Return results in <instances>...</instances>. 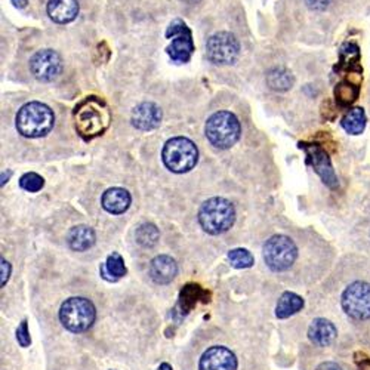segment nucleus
I'll return each mask as SVG.
<instances>
[{
  "instance_id": "nucleus-1",
  "label": "nucleus",
  "mask_w": 370,
  "mask_h": 370,
  "mask_svg": "<svg viewBox=\"0 0 370 370\" xmlns=\"http://www.w3.org/2000/svg\"><path fill=\"white\" fill-rule=\"evenodd\" d=\"M76 129L85 140H92L108 128L110 113L103 101L91 96L76 107Z\"/></svg>"
},
{
  "instance_id": "nucleus-2",
  "label": "nucleus",
  "mask_w": 370,
  "mask_h": 370,
  "mask_svg": "<svg viewBox=\"0 0 370 370\" xmlns=\"http://www.w3.org/2000/svg\"><path fill=\"white\" fill-rule=\"evenodd\" d=\"M55 123L52 110L42 103L22 106L17 115V129L26 138H42L51 132Z\"/></svg>"
},
{
  "instance_id": "nucleus-3",
  "label": "nucleus",
  "mask_w": 370,
  "mask_h": 370,
  "mask_svg": "<svg viewBox=\"0 0 370 370\" xmlns=\"http://www.w3.org/2000/svg\"><path fill=\"white\" fill-rule=\"evenodd\" d=\"M235 221V209L231 201L222 197L209 199L199 210L201 228L212 235L228 231Z\"/></svg>"
},
{
  "instance_id": "nucleus-4",
  "label": "nucleus",
  "mask_w": 370,
  "mask_h": 370,
  "mask_svg": "<svg viewBox=\"0 0 370 370\" xmlns=\"http://www.w3.org/2000/svg\"><path fill=\"white\" fill-rule=\"evenodd\" d=\"M96 317V310L89 299L73 296L65 299L60 308V321L62 326L74 333H81L92 326Z\"/></svg>"
},
{
  "instance_id": "nucleus-5",
  "label": "nucleus",
  "mask_w": 370,
  "mask_h": 370,
  "mask_svg": "<svg viewBox=\"0 0 370 370\" xmlns=\"http://www.w3.org/2000/svg\"><path fill=\"white\" fill-rule=\"evenodd\" d=\"M206 137L214 147L219 150H227L239 141L240 138V123L239 119L228 111H218L210 116L206 123Z\"/></svg>"
},
{
  "instance_id": "nucleus-6",
  "label": "nucleus",
  "mask_w": 370,
  "mask_h": 370,
  "mask_svg": "<svg viewBox=\"0 0 370 370\" xmlns=\"http://www.w3.org/2000/svg\"><path fill=\"white\" fill-rule=\"evenodd\" d=\"M162 157L167 169L175 174H185L197 165L199 151L193 141L176 137L165 144Z\"/></svg>"
},
{
  "instance_id": "nucleus-7",
  "label": "nucleus",
  "mask_w": 370,
  "mask_h": 370,
  "mask_svg": "<svg viewBox=\"0 0 370 370\" xmlns=\"http://www.w3.org/2000/svg\"><path fill=\"white\" fill-rule=\"evenodd\" d=\"M296 256V246L287 235H273L264 244V260L273 271L282 273L289 270L294 265Z\"/></svg>"
},
{
  "instance_id": "nucleus-8",
  "label": "nucleus",
  "mask_w": 370,
  "mask_h": 370,
  "mask_svg": "<svg viewBox=\"0 0 370 370\" xmlns=\"http://www.w3.org/2000/svg\"><path fill=\"white\" fill-rule=\"evenodd\" d=\"M240 44L234 35L227 31L217 33L210 36L206 43V53L208 58L218 65H228L233 64L239 57Z\"/></svg>"
},
{
  "instance_id": "nucleus-9",
  "label": "nucleus",
  "mask_w": 370,
  "mask_h": 370,
  "mask_svg": "<svg viewBox=\"0 0 370 370\" xmlns=\"http://www.w3.org/2000/svg\"><path fill=\"white\" fill-rule=\"evenodd\" d=\"M342 308L355 320L370 319V285L355 282L342 294Z\"/></svg>"
},
{
  "instance_id": "nucleus-10",
  "label": "nucleus",
  "mask_w": 370,
  "mask_h": 370,
  "mask_svg": "<svg viewBox=\"0 0 370 370\" xmlns=\"http://www.w3.org/2000/svg\"><path fill=\"white\" fill-rule=\"evenodd\" d=\"M167 37H172V43L167 48V53L175 62H187L192 58L194 44L192 39V31L183 21H175L166 31Z\"/></svg>"
},
{
  "instance_id": "nucleus-11",
  "label": "nucleus",
  "mask_w": 370,
  "mask_h": 370,
  "mask_svg": "<svg viewBox=\"0 0 370 370\" xmlns=\"http://www.w3.org/2000/svg\"><path fill=\"white\" fill-rule=\"evenodd\" d=\"M30 70L37 81L52 82L62 70V61L60 55L52 49L39 51L30 61Z\"/></svg>"
},
{
  "instance_id": "nucleus-12",
  "label": "nucleus",
  "mask_w": 370,
  "mask_h": 370,
  "mask_svg": "<svg viewBox=\"0 0 370 370\" xmlns=\"http://www.w3.org/2000/svg\"><path fill=\"white\" fill-rule=\"evenodd\" d=\"M237 357L222 345L210 346L199 362V370H237Z\"/></svg>"
},
{
  "instance_id": "nucleus-13",
  "label": "nucleus",
  "mask_w": 370,
  "mask_h": 370,
  "mask_svg": "<svg viewBox=\"0 0 370 370\" xmlns=\"http://www.w3.org/2000/svg\"><path fill=\"white\" fill-rule=\"evenodd\" d=\"M132 125L141 131H151L160 125L162 110L154 103H142L132 111Z\"/></svg>"
},
{
  "instance_id": "nucleus-14",
  "label": "nucleus",
  "mask_w": 370,
  "mask_h": 370,
  "mask_svg": "<svg viewBox=\"0 0 370 370\" xmlns=\"http://www.w3.org/2000/svg\"><path fill=\"white\" fill-rule=\"evenodd\" d=\"M178 274L176 261L169 255L155 256L150 264V277L157 285H167Z\"/></svg>"
},
{
  "instance_id": "nucleus-15",
  "label": "nucleus",
  "mask_w": 370,
  "mask_h": 370,
  "mask_svg": "<svg viewBox=\"0 0 370 370\" xmlns=\"http://www.w3.org/2000/svg\"><path fill=\"white\" fill-rule=\"evenodd\" d=\"M307 153L310 160L312 163V167L316 169V172L321 176L324 184H328L330 188H335L338 185V179H336V175L332 169L330 160L328 159V154L324 153L320 147H307Z\"/></svg>"
},
{
  "instance_id": "nucleus-16",
  "label": "nucleus",
  "mask_w": 370,
  "mask_h": 370,
  "mask_svg": "<svg viewBox=\"0 0 370 370\" xmlns=\"http://www.w3.org/2000/svg\"><path fill=\"white\" fill-rule=\"evenodd\" d=\"M132 203V197L128 190L125 188H110L103 194L101 199V205L108 212V214L120 215L125 214Z\"/></svg>"
},
{
  "instance_id": "nucleus-17",
  "label": "nucleus",
  "mask_w": 370,
  "mask_h": 370,
  "mask_svg": "<svg viewBox=\"0 0 370 370\" xmlns=\"http://www.w3.org/2000/svg\"><path fill=\"white\" fill-rule=\"evenodd\" d=\"M78 14L77 0H49L48 15L58 24L72 22Z\"/></svg>"
},
{
  "instance_id": "nucleus-18",
  "label": "nucleus",
  "mask_w": 370,
  "mask_h": 370,
  "mask_svg": "<svg viewBox=\"0 0 370 370\" xmlns=\"http://www.w3.org/2000/svg\"><path fill=\"white\" fill-rule=\"evenodd\" d=\"M310 341L317 346H328L336 338V328L326 319H316L308 329Z\"/></svg>"
},
{
  "instance_id": "nucleus-19",
  "label": "nucleus",
  "mask_w": 370,
  "mask_h": 370,
  "mask_svg": "<svg viewBox=\"0 0 370 370\" xmlns=\"http://www.w3.org/2000/svg\"><path fill=\"white\" fill-rule=\"evenodd\" d=\"M95 233L91 227L87 226H77L73 227L67 235V242H69V246L76 251V252H85L87 249H91L95 244Z\"/></svg>"
},
{
  "instance_id": "nucleus-20",
  "label": "nucleus",
  "mask_w": 370,
  "mask_h": 370,
  "mask_svg": "<svg viewBox=\"0 0 370 370\" xmlns=\"http://www.w3.org/2000/svg\"><path fill=\"white\" fill-rule=\"evenodd\" d=\"M302 307H304V299H302L299 295L294 292H285L277 302L276 316L278 319H287L290 316H294V314H296L298 311H301Z\"/></svg>"
},
{
  "instance_id": "nucleus-21",
  "label": "nucleus",
  "mask_w": 370,
  "mask_h": 370,
  "mask_svg": "<svg viewBox=\"0 0 370 370\" xmlns=\"http://www.w3.org/2000/svg\"><path fill=\"white\" fill-rule=\"evenodd\" d=\"M267 83L273 89V91L285 92V91H287V89L292 87L294 76L290 74V72H287L286 69L277 67V69H273V70L268 72Z\"/></svg>"
},
{
  "instance_id": "nucleus-22",
  "label": "nucleus",
  "mask_w": 370,
  "mask_h": 370,
  "mask_svg": "<svg viewBox=\"0 0 370 370\" xmlns=\"http://www.w3.org/2000/svg\"><path fill=\"white\" fill-rule=\"evenodd\" d=\"M101 274H103V277L108 280V282H110L108 276H111L113 282H116V280H119L123 276H126V265L125 261H123L121 255L117 252L108 255L106 264L101 267Z\"/></svg>"
},
{
  "instance_id": "nucleus-23",
  "label": "nucleus",
  "mask_w": 370,
  "mask_h": 370,
  "mask_svg": "<svg viewBox=\"0 0 370 370\" xmlns=\"http://www.w3.org/2000/svg\"><path fill=\"white\" fill-rule=\"evenodd\" d=\"M342 128L351 135H360L366 128V113L363 108H353L342 119Z\"/></svg>"
},
{
  "instance_id": "nucleus-24",
  "label": "nucleus",
  "mask_w": 370,
  "mask_h": 370,
  "mask_svg": "<svg viewBox=\"0 0 370 370\" xmlns=\"http://www.w3.org/2000/svg\"><path fill=\"white\" fill-rule=\"evenodd\" d=\"M200 298L209 301V294L205 292V290H201L200 286H197V285H187L183 289L181 298H179V305H181L183 311L188 312L197 304V301Z\"/></svg>"
},
{
  "instance_id": "nucleus-25",
  "label": "nucleus",
  "mask_w": 370,
  "mask_h": 370,
  "mask_svg": "<svg viewBox=\"0 0 370 370\" xmlns=\"http://www.w3.org/2000/svg\"><path fill=\"white\" fill-rule=\"evenodd\" d=\"M135 237L142 248H153V246H155L157 242H159L160 233L159 230H157L154 224L147 222V224H142V226L137 228Z\"/></svg>"
},
{
  "instance_id": "nucleus-26",
  "label": "nucleus",
  "mask_w": 370,
  "mask_h": 370,
  "mask_svg": "<svg viewBox=\"0 0 370 370\" xmlns=\"http://www.w3.org/2000/svg\"><path fill=\"white\" fill-rule=\"evenodd\" d=\"M228 260L234 268H239V270H243V268H251L255 262L253 256L249 251L246 249H233L228 252Z\"/></svg>"
},
{
  "instance_id": "nucleus-27",
  "label": "nucleus",
  "mask_w": 370,
  "mask_h": 370,
  "mask_svg": "<svg viewBox=\"0 0 370 370\" xmlns=\"http://www.w3.org/2000/svg\"><path fill=\"white\" fill-rule=\"evenodd\" d=\"M19 185L22 190H26V192H28V193H37L43 188L44 179L35 172H30V174H26V175L21 176Z\"/></svg>"
},
{
  "instance_id": "nucleus-28",
  "label": "nucleus",
  "mask_w": 370,
  "mask_h": 370,
  "mask_svg": "<svg viewBox=\"0 0 370 370\" xmlns=\"http://www.w3.org/2000/svg\"><path fill=\"white\" fill-rule=\"evenodd\" d=\"M358 95V89H355L353 85H346V83H342L338 86V89H336V96H338V99L341 101V103H353V101L357 98Z\"/></svg>"
},
{
  "instance_id": "nucleus-29",
  "label": "nucleus",
  "mask_w": 370,
  "mask_h": 370,
  "mask_svg": "<svg viewBox=\"0 0 370 370\" xmlns=\"http://www.w3.org/2000/svg\"><path fill=\"white\" fill-rule=\"evenodd\" d=\"M17 341L19 342L21 346H24V348H27V346L31 344L27 320H22L19 326H18V329H17Z\"/></svg>"
},
{
  "instance_id": "nucleus-30",
  "label": "nucleus",
  "mask_w": 370,
  "mask_h": 370,
  "mask_svg": "<svg viewBox=\"0 0 370 370\" xmlns=\"http://www.w3.org/2000/svg\"><path fill=\"white\" fill-rule=\"evenodd\" d=\"M332 0H305V3L312 10H324L328 9Z\"/></svg>"
},
{
  "instance_id": "nucleus-31",
  "label": "nucleus",
  "mask_w": 370,
  "mask_h": 370,
  "mask_svg": "<svg viewBox=\"0 0 370 370\" xmlns=\"http://www.w3.org/2000/svg\"><path fill=\"white\" fill-rule=\"evenodd\" d=\"M10 276V264L6 260H2V287L6 286Z\"/></svg>"
},
{
  "instance_id": "nucleus-32",
  "label": "nucleus",
  "mask_w": 370,
  "mask_h": 370,
  "mask_svg": "<svg viewBox=\"0 0 370 370\" xmlns=\"http://www.w3.org/2000/svg\"><path fill=\"white\" fill-rule=\"evenodd\" d=\"M317 370H342L341 366H338L336 363H332V362H328V363H321Z\"/></svg>"
},
{
  "instance_id": "nucleus-33",
  "label": "nucleus",
  "mask_w": 370,
  "mask_h": 370,
  "mask_svg": "<svg viewBox=\"0 0 370 370\" xmlns=\"http://www.w3.org/2000/svg\"><path fill=\"white\" fill-rule=\"evenodd\" d=\"M17 8H26L27 6V0H10Z\"/></svg>"
},
{
  "instance_id": "nucleus-34",
  "label": "nucleus",
  "mask_w": 370,
  "mask_h": 370,
  "mask_svg": "<svg viewBox=\"0 0 370 370\" xmlns=\"http://www.w3.org/2000/svg\"><path fill=\"white\" fill-rule=\"evenodd\" d=\"M157 370H172V366L169 363H162Z\"/></svg>"
},
{
  "instance_id": "nucleus-35",
  "label": "nucleus",
  "mask_w": 370,
  "mask_h": 370,
  "mask_svg": "<svg viewBox=\"0 0 370 370\" xmlns=\"http://www.w3.org/2000/svg\"><path fill=\"white\" fill-rule=\"evenodd\" d=\"M183 2H185V3H190V5H193V3H197V2H200V0H183Z\"/></svg>"
}]
</instances>
